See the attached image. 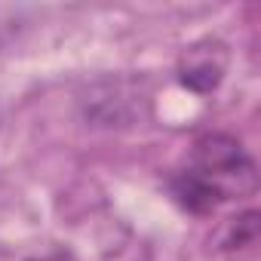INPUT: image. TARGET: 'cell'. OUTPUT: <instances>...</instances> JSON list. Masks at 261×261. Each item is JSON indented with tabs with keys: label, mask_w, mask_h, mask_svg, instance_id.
Listing matches in <instances>:
<instances>
[{
	"label": "cell",
	"mask_w": 261,
	"mask_h": 261,
	"mask_svg": "<svg viewBox=\"0 0 261 261\" xmlns=\"http://www.w3.org/2000/svg\"><path fill=\"white\" fill-rule=\"evenodd\" d=\"M169 188L181 209L206 215L227 200L252 197L258 191V169L237 139L215 133L194 145L188 169L172 175Z\"/></svg>",
	"instance_id": "6da1fadb"
},
{
	"label": "cell",
	"mask_w": 261,
	"mask_h": 261,
	"mask_svg": "<svg viewBox=\"0 0 261 261\" xmlns=\"http://www.w3.org/2000/svg\"><path fill=\"white\" fill-rule=\"evenodd\" d=\"M227 71V46L221 40H197L194 46H188L178 59V80L181 86H188L191 92H212Z\"/></svg>",
	"instance_id": "7a4b0ae2"
},
{
	"label": "cell",
	"mask_w": 261,
	"mask_h": 261,
	"mask_svg": "<svg viewBox=\"0 0 261 261\" xmlns=\"http://www.w3.org/2000/svg\"><path fill=\"white\" fill-rule=\"evenodd\" d=\"M255 246H258V212L255 209H246L227 218L215 240V249L224 255H249L255 252Z\"/></svg>",
	"instance_id": "3957f363"
},
{
	"label": "cell",
	"mask_w": 261,
	"mask_h": 261,
	"mask_svg": "<svg viewBox=\"0 0 261 261\" xmlns=\"http://www.w3.org/2000/svg\"><path fill=\"white\" fill-rule=\"evenodd\" d=\"M28 261H71L68 255H62V252H53V255H43V258H28Z\"/></svg>",
	"instance_id": "277c9868"
}]
</instances>
